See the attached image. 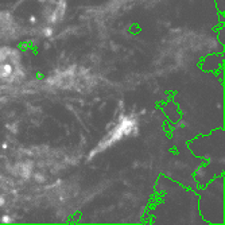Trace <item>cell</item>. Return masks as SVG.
<instances>
[{"mask_svg":"<svg viewBox=\"0 0 225 225\" xmlns=\"http://www.w3.org/2000/svg\"><path fill=\"white\" fill-rule=\"evenodd\" d=\"M2 221H3L4 224H11V223H12V220H11L10 216H3V217H2Z\"/></svg>","mask_w":225,"mask_h":225,"instance_id":"cell-1","label":"cell"},{"mask_svg":"<svg viewBox=\"0 0 225 225\" xmlns=\"http://www.w3.org/2000/svg\"><path fill=\"white\" fill-rule=\"evenodd\" d=\"M51 32H53V31H51L50 28H46V30H45V34L46 35H51Z\"/></svg>","mask_w":225,"mask_h":225,"instance_id":"cell-2","label":"cell"},{"mask_svg":"<svg viewBox=\"0 0 225 225\" xmlns=\"http://www.w3.org/2000/svg\"><path fill=\"white\" fill-rule=\"evenodd\" d=\"M30 22H31V23H35V22H36V18H35V16H31V18H30Z\"/></svg>","mask_w":225,"mask_h":225,"instance_id":"cell-3","label":"cell"},{"mask_svg":"<svg viewBox=\"0 0 225 225\" xmlns=\"http://www.w3.org/2000/svg\"><path fill=\"white\" fill-rule=\"evenodd\" d=\"M3 204H4V200H3V198H0V206H3Z\"/></svg>","mask_w":225,"mask_h":225,"instance_id":"cell-4","label":"cell"}]
</instances>
